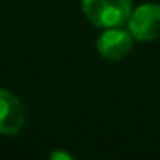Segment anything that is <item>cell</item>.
<instances>
[{
  "label": "cell",
  "instance_id": "cell-5",
  "mask_svg": "<svg viewBox=\"0 0 160 160\" xmlns=\"http://www.w3.org/2000/svg\"><path fill=\"white\" fill-rule=\"evenodd\" d=\"M50 160H77V158L71 153L63 151V149H56V151L50 153Z\"/></svg>",
  "mask_w": 160,
  "mask_h": 160
},
{
  "label": "cell",
  "instance_id": "cell-3",
  "mask_svg": "<svg viewBox=\"0 0 160 160\" xmlns=\"http://www.w3.org/2000/svg\"><path fill=\"white\" fill-rule=\"evenodd\" d=\"M26 123V108L17 95L0 89V134L15 136Z\"/></svg>",
  "mask_w": 160,
  "mask_h": 160
},
{
  "label": "cell",
  "instance_id": "cell-2",
  "mask_svg": "<svg viewBox=\"0 0 160 160\" xmlns=\"http://www.w3.org/2000/svg\"><path fill=\"white\" fill-rule=\"evenodd\" d=\"M127 30L136 41H157L160 39V6L158 4H142L132 9Z\"/></svg>",
  "mask_w": 160,
  "mask_h": 160
},
{
  "label": "cell",
  "instance_id": "cell-4",
  "mask_svg": "<svg viewBox=\"0 0 160 160\" xmlns=\"http://www.w3.org/2000/svg\"><path fill=\"white\" fill-rule=\"evenodd\" d=\"M132 41L134 38L130 36L128 30H123L121 26L118 28H106V32H102L97 39V52L106 58V60H121L125 58L130 48H132Z\"/></svg>",
  "mask_w": 160,
  "mask_h": 160
},
{
  "label": "cell",
  "instance_id": "cell-1",
  "mask_svg": "<svg viewBox=\"0 0 160 160\" xmlns=\"http://www.w3.org/2000/svg\"><path fill=\"white\" fill-rule=\"evenodd\" d=\"M86 19L99 28H118L127 24L132 13V0H82Z\"/></svg>",
  "mask_w": 160,
  "mask_h": 160
}]
</instances>
